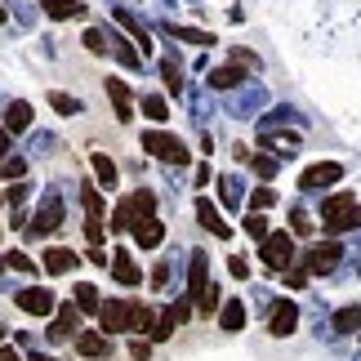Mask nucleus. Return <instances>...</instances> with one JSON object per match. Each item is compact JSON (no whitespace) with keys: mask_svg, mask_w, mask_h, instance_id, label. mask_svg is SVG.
<instances>
[{"mask_svg":"<svg viewBox=\"0 0 361 361\" xmlns=\"http://www.w3.org/2000/svg\"><path fill=\"white\" fill-rule=\"evenodd\" d=\"M23 174H27L23 157H5V161H0V178H23Z\"/></svg>","mask_w":361,"mask_h":361,"instance_id":"f704fd0d","label":"nucleus"},{"mask_svg":"<svg viewBox=\"0 0 361 361\" xmlns=\"http://www.w3.org/2000/svg\"><path fill=\"white\" fill-rule=\"evenodd\" d=\"M219 326H224V330H241L245 326V303L241 299H228L224 308H219Z\"/></svg>","mask_w":361,"mask_h":361,"instance_id":"393cba45","label":"nucleus"},{"mask_svg":"<svg viewBox=\"0 0 361 361\" xmlns=\"http://www.w3.org/2000/svg\"><path fill=\"white\" fill-rule=\"evenodd\" d=\"M94 174H99V183H103V188H116V165H112V157L94 152Z\"/></svg>","mask_w":361,"mask_h":361,"instance_id":"bb28decb","label":"nucleus"},{"mask_svg":"<svg viewBox=\"0 0 361 361\" xmlns=\"http://www.w3.org/2000/svg\"><path fill=\"white\" fill-rule=\"evenodd\" d=\"M339 259H343V250L335 241H326V245H312L308 250V263H303V268H308V276H326V272L339 268Z\"/></svg>","mask_w":361,"mask_h":361,"instance_id":"1a4fd4ad","label":"nucleus"},{"mask_svg":"<svg viewBox=\"0 0 361 361\" xmlns=\"http://www.w3.org/2000/svg\"><path fill=\"white\" fill-rule=\"evenodd\" d=\"M49 107L54 112H63V116H76V112H85V103L72 99V94H49Z\"/></svg>","mask_w":361,"mask_h":361,"instance_id":"c85d7f7f","label":"nucleus"},{"mask_svg":"<svg viewBox=\"0 0 361 361\" xmlns=\"http://www.w3.org/2000/svg\"><path fill=\"white\" fill-rule=\"evenodd\" d=\"M286 121H299V112H295V107H276V112H272V116H263L259 125H263V134H268L272 125H286Z\"/></svg>","mask_w":361,"mask_h":361,"instance_id":"72a5a7b5","label":"nucleus"},{"mask_svg":"<svg viewBox=\"0 0 361 361\" xmlns=\"http://www.w3.org/2000/svg\"><path fill=\"white\" fill-rule=\"evenodd\" d=\"M130 353H134V361H147V353H152V343H147V339H134V343H130Z\"/></svg>","mask_w":361,"mask_h":361,"instance_id":"a18cd8bd","label":"nucleus"},{"mask_svg":"<svg viewBox=\"0 0 361 361\" xmlns=\"http://www.w3.org/2000/svg\"><path fill=\"white\" fill-rule=\"evenodd\" d=\"M330 326H335L339 335H357V330H361V303H348V308H339Z\"/></svg>","mask_w":361,"mask_h":361,"instance_id":"b1692460","label":"nucleus"},{"mask_svg":"<svg viewBox=\"0 0 361 361\" xmlns=\"http://www.w3.org/2000/svg\"><path fill=\"white\" fill-rule=\"evenodd\" d=\"M197 219H201V228H210L219 241H228V237H232V228L224 224V214L214 210V201H205V197H201V201H197Z\"/></svg>","mask_w":361,"mask_h":361,"instance_id":"2eb2a0df","label":"nucleus"},{"mask_svg":"<svg viewBox=\"0 0 361 361\" xmlns=\"http://www.w3.org/2000/svg\"><path fill=\"white\" fill-rule=\"evenodd\" d=\"M130 210H134V224H138V219H152V214H157V197H152L147 188H138L130 197Z\"/></svg>","mask_w":361,"mask_h":361,"instance_id":"a878e982","label":"nucleus"},{"mask_svg":"<svg viewBox=\"0 0 361 361\" xmlns=\"http://www.w3.org/2000/svg\"><path fill=\"white\" fill-rule=\"evenodd\" d=\"M54 228H63V197L59 192H45V201L36 205L32 224H27V237H49Z\"/></svg>","mask_w":361,"mask_h":361,"instance_id":"20e7f679","label":"nucleus"},{"mask_svg":"<svg viewBox=\"0 0 361 361\" xmlns=\"http://www.w3.org/2000/svg\"><path fill=\"white\" fill-rule=\"evenodd\" d=\"M259 99H263L259 90H245L241 99H237V112H250V107H259Z\"/></svg>","mask_w":361,"mask_h":361,"instance_id":"37998d69","label":"nucleus"},{"mask_svg":"<svg viewBox=\"0 0 361 361\" xmlns=\"http://www.w3.org/2000/svg\"><path fill=\"white\" fill-rule=\"evenodd\" d=\"M143 152H152L157 161H170V165H188V147L178 134H165V130H147L143 134Z\"/></svg>","mask_w":361,"mask_h":361,"instance_id":"7ed1b4c3","label":"nucleus"},{"mask_svg":"<svg viewBox=\"0 0 361 361\" xmlns=\"http://www.w3.org/2000/svg\"><path fill=\"white\" fill-rule=\"evenodd\" d=\"M18 308L32 312V317H49L59 303H54V290H45V286H27V290H18Z\"/></svg>","mask_w":361,"mask_h":361,"instance_id":"9b49d317","label":"nucleus"},{"mask_svg":"<svg viewBox=\"0 0 361 361\" xmlns=\"http://www.w3.org/2000/svg\"><path fill=\"white\" fill-rule=\"evenodd\" d=\"M27 125H32V103L13 99V103L5 107V130H9V134H18V130H27Z\"/></svg>","mask_w":361,"mask_h":361,"instance_id":"aec40b11","label":"nucleus"},{"mask_svg":"<svg viewBox=\"0 0 361 361\" xmlns=\"http://www.w3.org/2000/svg\"><path fill=\"white\" fill-rule=\"evenodd\" d=\"M286 281H290V286L299 290L303 281H308V268H303V263H290V268H286Z\"/></svg>","mask_w":361,"mask_h":361,"instance_id":"a19ab883","label":"nucleus"},{"mask_svg":"<svg viewBox=\"0 0 361 361\" xmlns=\"http://www.w3.org/2000/svg\"><path fill=\"white\" fill-rule=\"evenodd\" d=\"M161 76H165V90H170V94H183V67H178L174 59L161 63Z\"/></svg>","mask_w":361,"mask_h":361,"instance_id":"cd10ccee","label":"nucleus"},{"mask_svg":"<svg viewBox=\"0 0 361 361\" xmlns=\"http://www.w3.org/2000/svg\"><path fill=\"white\" fill-rule=\"evenodd\" d=\"M5 263H9V268H13V272H32V268H36V263H32V259H27V255H23V250H13V255H5Z\"/></svg>","mask_w":361,"mask_h":361,"instance_id":"58836bf2","label":"nucleus"},{"mask_svg":"<svg viewBox=\"0 0 361 361\" xmlns=\"http://www.w3.org/2000/svg\"><path fill=\"white\" fill-rule=\"evenodd\" d=\"M130 232H134V245H143V250H157L165 241V224H161L157 214H152V219H138Z\"/></svg>","mask_w":361,"mask_h":361,"instance_id":"ddd939ff","label":"nucleus"},{"mask_svg":"<svg viewBox=\"0 0 361 361\" xmlns=\"http://www.w3.org/2000/svg\"><path fill=\"white\" fill-rule=\"evenodd\" d=\"M107 99H112L116 121H121V125H125V121H134V94H130V85H125V80L107 76Z\"/></svg>","mask_w":361,"mask_h":361,"instance_id":"f8f14e48","label":"nucleus"},{"mask_svg":"<svg viewBox=\"0 0 361 361\" xmlns=\"http://www.w3.org/2000/svg\"><path fill=\"white\" fill-rule=\"evenodd\" d=\"M272 201H276V192H272V188H259L255 197H250V205H255V214H259V210H268Z\"/></svg>","mask_w":361,"mask_h":361,"instance_id":"ea45409f","label":"nucleus"},{"mask_svg":"<svg viewBox=\"0 0 361 361\" xmlns=\"http://www.w3.org/2000/svg\"><path fill=\"white\" fill-rule=\"evenodd\" d=\"M322 219L330 232H348V228H361V205L353 192H335V197L322 201Z\"/></svg>","mask_w":361,"mask_h":361,"instance_id":"f257e3e1","label":"nucleus"},{"mask_svg":"<svg viewBox=\"0 0 361 361\" xmlns=\"http://www.w3.org/2000/svg\"><path fill=\"white\" fill-rule=\"evenodd\" d=\"M290 232H295V237H308L312 232V219L303 214V205H290Z\"/></svg>","mask_w":361,"mask_h":361,"instance_id":"7c9ffc66","label":"nucleus"},{"mask_svg":"<svg viewBox=\"0 0 361 361\" xmlns=\"http://www.w3.org/2000/svg\"><path fill=\"white\" fill-rule=\"evenodd\" d=\"M143 116H147V121H165V116H170V112H165V99H161V94H147V99H143Z\"/></svg>","mask_w":361,"mask_h":361,"instance_id":"2f4dec72","label":"nucleus"},{"mask_svg":"<svg viewBox=\"0 0 361 361\" xmlns=\"http://www.w3.org/2000/svg\"><path fill=\"white\" fill-rule=\"evenodd\" d=\"M165 36L188 40V45H214V36H210V32H201V27H178V23H165Z\"/></svg>","mask_w":361,"mask_h":361,"instance_id":"412c9836","label":"nucleus"},{"mask_svg":"<svg viewBox=\"0 0 361 361\" xmlns=\"http://www.w3.org/2000/svg\"><path fill=\"white\" fill-rule=\"evenodd\" d=\"M112 18H116V23H121V27H125L130 36H134V45H143V54L152 49V32L143 27V18H134V13L125 9V5H112Z\"/></svg>","mask_w":361,"mask_h":361,"instance_id":"4468645a","label":"nucleus"},{"mask_svg":"<svg viewBox=\"0 0 361 361\" xmlns=\"http://www.w3.org/2000/svg\"><path fill=\"white\" fill-rule=\"evenodd\" d=\"M295 326H299V308H295V303H290V299L272 303V312H268V335L286 339V335H295Z\"/></svg>","mask_w":361,"mask_h":361,"instance_id":"9d476101","label":"nucleus"},{"mask_svg":"<svg viewBox=\"0 0 361 361\" xmlns=\"http://www.w3.org/2000/svg\"><path fill=\"white\" fill-rule=\"evenodd\" d=\"M228 272L237 276V281H245V276H250V263H245L241 255H232V263H228Z\"/></svg>","mask_w":361,"mask_h":361,"instance_id":"c03bdc74","label":"nucleus"},{"mask_svg":"<svg viewBox=\"0 0 361 361\" xmlns=\"http://www.w3.org/2000/svg\"><path fill=\"white\" fill-rule=\"evenodd\" d=\"M241 80H250L245 67H237V63H232V67H214V72H210V90H237Z\"/></svg>","mask_w":361,"mask_h":361,"instance_id":"6ab92c4d","label":"nucleus"},{"mask_svg":"<svg viewBox=\"0 0 361 361\" xmlns=\"http://www.w3.org/2000/svg\"><path fill=\"white\" fill-rule=\"evenodd\" d=\"M76 263H80V259L72 255V250H63V245L45 250V272H49V276H63V272H72Z\"/></svg>","mask_w":361,"mask_h":361,"instance_id":"a211bd4d","label":"nucleus"},{"mask_svg":"<svg viewBox=\"0 0 361 361\" xmlns=\"http://www.w3.org/2000/svg\"><path fill=\"white\" fill-rule=\"evenodd\" d=\"M112 232H125V228H134V210H130V201H121L116 205V214H112V224H107Z\"/></svg>","mask_w":361,"mask_h":361,"instance_id":"473e14b6","label":"nucleus"},{"mask_svg":"<svg viewBox=\"0 0 361 361\" xmlns=\"http://www.w3.org/2000/svg\"><path fill=\"white\" fill-rule=\"evenodd\" d=\"M250 165H255L259 178H272L276 174V157H250Z\"/></svg>","mask_w":361,"mask_h":361,"instance_id":"4c0bfd02","label":"nucleus"},{"mask_svg":"<svg viewBox=\"0 0 361 361\" xmlns=\"http://www.w3.org/2000/svg\"><path fill=\"white\" fill-rule=\"evenodd\" d=\"M40 5H45V13H49V18H59V23L80 18V13H85V5H80V0H40Z\"/></svg>","mask_w":361,"mask_h":361,"instance_id":"4be33fe9","label":"nucleus"},{"mask_svg":"<svg viewBox=\"0 0 361 361\" xmlns=\"http://www.w3.org/2000/svg\"><path fill=\"white\" fill-rule=\"evenodd\" d=\"M245 232L255 241H263V237H268V219H263V214H245Z\"/></svg>","mask_w":361,"mask_h":361,"instance_id":"e433bc0d","label":"nucleus"},{"mask_svg":"<svg viewBox=\"0 0 361 361\" xmlns=\"http://www.w3.org/2000/svg\"><path fill=\"white\" fill-rule=\"evenodd\" d=\"M224 201H228V205L241 201V183H237V178H224Z\"/></svg>","mask_w":361,"mask_h":361,"instance_id":"79ce46f5","label":"nucleus"},{"mask_svg":"<svg viewBox=\"0 0 361 361\" xmlns=\"http://www.w3.org/2000/svg\"><path fill=\"white\" fill-rule=\"evenodd\" d=\"M0 201H5V188H0Z\"/></svg>","mask_w":361,"mask_h":361,"instance_id":"3c124183","label":"nucleus"},{"mask_svg":"<svg viewBox=\"0 0 361 361\" xmlns=\"http://www.w3.org/2000/svg\"><path fill=\"white\" fill-rule=\"evenodd\" d=\"M76 308L80 312H99L103 308V303H99V290H94V286H76Z\"/></svg>","mask_w":361,"mask_h":361,"instance_id":"c756f323","label":"nucleus"},{"mask_svg":"<svg viewBox=\"0 0 361 361\" xmlns=\"http://www.w3.org/2000/svg\"><path fill=\"white\" fill-rule=\"evenodd\" d=\"M80 205H85V237L99 245L103 241V197H99V188L80 192Z\"/></svg>","mask_w":361,"mask_h":361,"instance_id":"6e6552de","label":"nucleus"},{"mask_svg":"<svg viewBox=\"0 0 361 361\" xmlns=\"http://www.w3.org/2000/svg\"><path fill=\"white\" fill-rule=\"evenodd\" d=\"M32 361H54V357H32Z\"/></svg>","mask_w":361,"mask_h":361,"instance_id":"8fccbe9b","label":"nucleus"},{"mask_svg":"<svg viewBox=\"0 0 361 361\" xmlns=\"http://www.w3.org/2000/svg\"><path fill=\"white\" fill-rule=\"evenodd\" d=\"M85 49H90V54H107V32L90 27V32H85Z\"/></svg>","mask_w":361,"mask_h":361,"instance_id":"c9c22d12","label":"nucleus"},{"mask_svg":"<svg viewBox=\"0 0 361 361\" xmlns=\"http://www.w3.org/2000/svg\"><path fill=\"white\" fill-rule=\"evenodd\" d=\"M76 330H80V317H76V308H59V322H54L45 335L54 339V343H67V339H76Z\"/></svg>","mask_w":361,"mask_h":361,"instance_id":"dca6fc26","label":"nucleus"},{"mask_svg":"<svg viewBox=\"0 0 361 361\" xmlns=\"http://www.w3.org/2000/svg\"><path fill=\"white\" fill-rule=\"evenodd\" d=\"M134 317H138V303L134 299H112L99 308V322H103V335L112 330H134Z\"/></svg>","mask_w":361,"mask_h":361,"instance_id":"39448f33","label":"nucleus"},{"mask_svg":"<svg viewBox=\"0 0 361 361\" xmlns=\"http://www.w3.org/2000/svg\"><path fill=\"white\" fill-rule=\"evenodd\" d=\"M112 276L121 286H138V281H143V272H138V263L130 259V250H116V255H112Z\"/></svg>","mask_w":361,"mask_h":361,"instance_id":"f3484780","label":"nucleus"},{"mask_svg":"<svg viewBox=\"0 0 361 361\" xmlns=\"http://www.w3.org/2000/svg\"><path fill=\"white\" fill-rule=\"evenodd\" d=\"M0 361H18V353H13V348H0Z\"/></svg>","mask_w":361,"mask_h":361,"instance_id":"de8ad7c7","label":"nucleus"},{"mask_svg":"<svg viewBox=\"0 0 361 361\" xmlns=\"http://www.w3.org/2000/svg\"><path fill=\"white\" fill-rule=\"evenodd\" d=\"M259 259L268 263L272 272H286L290 263H295V237H290V232H268V237L259 241Z\"/></svg>","mask_w":361,"mask_h":361,"instance_id":"f03ea898","label":"nucleus"},{"mask_svg":"<svg viewBox=\"0 0 361 361\" xmlns=\"http://www.w3.org/2000/svg\"><path fill=\"white\" fill-rule=\"evenodd\" d=\"M9 152H13V147H9V130H5V125H0V161H5Z\"/></svg>","mask_w":361,"mask_h":361,"instance_id":"49530a36","label":"nucleus"},{"mask_svg":"<svg viewBox=\"0 0 361 361\" xmlns=\"http://www.w3.org/2000/svg\"><path fill=\"white\" fill-rule=\"evenodd\" d=\"M343 178V165L339 161H322V165H308V170L299 174V192H322L330 183H339Z\"/></svg>","mask_w":361,"mask_h":361,"instance_id":"423d86ee","label":"nucleus"},{"mask_svg":"<svg viewBox=\"0 0 361 361\" xmlns=\"http://www.w3.org/2000/svg\"><path fill=\"white\" fill-rule=\"evenodd\" d=\"M205 290H210V255H205V250H192V263H188V295L201 303Z\"/></svg>","mask_w":361,"mask_h":361,"instance_id":"0eeeda50","label":"nucleus"},{"mask_svg":"<svg viewBox=\"0 0 361 361\" xmlns=\"http://www.w3.org/2000/svg\"><path fill=\"white\" fill-rule=\"evenodd\" d=\"M5 9H9V5H5V0H0V23H5Z\"/></svg>","mask_w":361,"mask_h":361,"instance_id":"09e8293b","label":"nucleus"},{"mask_svg":"<svg viewBox=\"0 0 361 361\" xmlns=\"http://www.w3.org/2000/svg\"><path fill=\"white\" fill-rule=\"evenodd\" d=\"M76 353L80 357H107L112 353V339L107 335H76Z\"/></svg>","mask_w":361,"mask_h":361,"instance_id":"5701e85b","label":"nucleus"}]
</instances>
